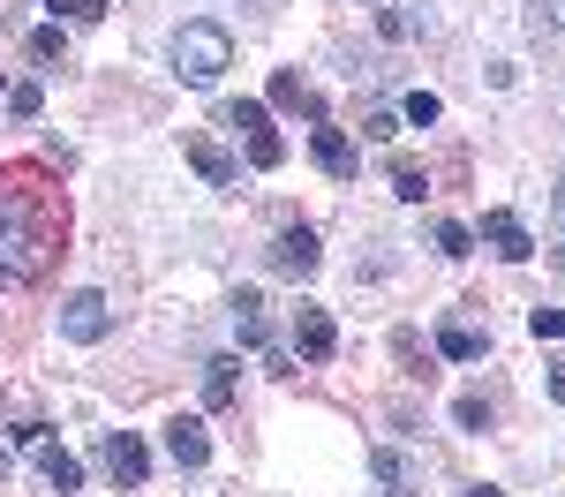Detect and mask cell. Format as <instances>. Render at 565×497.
Returning a JSON list of instances; mask_svg holds the SVG:
<instances>
[{"label": "cell", "mask_w": 565, "mask_h": 497, "mask_svg": "<svg viewBox=\"0 0 565 497\" xmlns=\"http://www.w3.org/2000/svg\"><path fill=\"white\" fill-rule=\"evenodd\" d=\"M53 249H61V212L39 204L23 174H8L0 181V287H31Z\"/></svg>", "instance_id": "1"}, {"label": "cell", "mask_w": 565, "mask_h": 497, "mask_svg": "<svg viewBox=\"0 0 565 497\" xmlns=\"http://www.w3.org/2000/svg\"><path fill=\"white\" fill-rule=\"evenodd\" d=\"M226 68H234V39H226L218 23H181V31H174V76H181V84L212 90Z\"/></svg>", "instance_id": "2"}, {"label": "cell", "mask_w": 565, "mask_h": 497, "mask_svg": "<svg viewBox=\"0 0 565 497\" xmlns=\"http://www.w3.org/2000/svg\"><path fill=\"white\" fill-rule=\"evenodd\" d=\"M106 332H114V302H106L98 287H84V294H68V302H61V339L90 347V339H106Z\"/></svg>", "instance_id": "3"}, {"label": "cell", "mask_w": 565, "mask_h": 497, "mask_svg": "<svg viewBox=\"0 0 565 497\" xmlns=\"http://www.w3.org/2000/svg\"><path fill=\"white\" fill-rule=\"evenodd\" d=\"M98 460H106V475H114L121 490H143V475H151V452H143L136 430H106V437H98Z\"/></svg>", "instance_id": "4"}, {"label": "cell", "mask_w": 565, "mask_h": 497, "mask_svg": "<svg viewBox=\"0 0 565 497\" xmlns=\"http://www.w3.org/2000/svg\"><path fill=\"white\" fill-rule=\"evenodd\" d=\"M317 264H324V249H317L309 226H287V234L271 241V271H279V279H309Z\"/></svg>", "instance_id": "5"}, {"label": "cell", "mask_w": 565, "mask_h": 497, "mask_svg": "<svg viewBox=\"0 0 565 497\" xmlns=\"http://www.w3.org/2000/svg\"><path fill=\"white\" fill-rule=\"evenodd\" d=\"M482 241H490L505 264H527V257H535V234H527L513 212H482Z\"/></svg>", "instance_id": "6"}, {"label": "cell", "mask_w": 565, "mask_h": 497, "mask_svg": "<svg viewBox=\"0 0 565 497\" xmlns=\"http://www.w3.org/2000/svg\"><path fill=\"white\" fill-rule=\"evenodd\" d=\"M309 151H317V166H324L332 181H354V174H362V151L348 143V129H324V121H317V136H309Z\"/></svg>", "instance_id": "7"}, {"label": "cell", "mask_w": 565, "mask_h": 497, "mask_svg": "<svg viewBox=\"0 0 565 497\" xmlns=\"http://www.w3.org/2000/svg\"><path fill=\"white\" fill-rule=\"evenodd\" d=\"M167 460H174V467H204V460H212V430H204L196 414H174V422H167Z\"/></svg>", "instance_id": "8"}, {"label": "cell", "mask_w": 565, "mask_h": 497, "mask_svg": "<svg viewBox=\"0 0 565 497\" xmlns=\"http://www.w3.org/2000/svg\"><path fill=\"white\" fill-rule=\"evenodd\" d=\"M181 159H189V166H196V174L212 181V188H234V181H242V166H234V159H226V151H218L212 136H181Z\"/></svg>", "instance_id": "9"}, {"label": "cell", "mask_w": 565, "mask_h": 497, "mask_svg": "<svg viewBox=\"0 0 565 497\" xmlns=\"http://www.w3.org/2000/svg\"><path fill=\"white\" fill-rule=\"evenodd\" d=\"M295 347H302L309 361H324L332 347H340V332H332V316L317 310V302H302V310H295Z\"/></svg>", "instance_id": "10"}, {"label": "cell", "mask_w": 565, "mask_h": 497, "mask_svg": "<svg viewBox=\"0 0 565 497\" xmlns=\"http://www.w3.org/2000/svg\"><path fill=\"white\" fill-rule=\"evenodd\" d=\"M271 106H287V114H302V121H324V98H317L295 68H279V76H271Z\"/></svg>", "instance_id": "11"}, {"label": "cell", "mask_w": 565, "mask_h": 497, "mask_svg": "<svg viewBox=\"0 0 565 497\" xmlns=\"http://www.w3.org/2000/svg\"><path fill=\"white\" fill-rule=\"evenodd\" d=\"M234 339H242V347H264V339H271V316H264V294H249V287L234 294Z\"/></svg>", "instance_id": "12"}, {"label": "cell", "mask_w": 565, "mask_h": 497, "mask_svg": "<svg viewBox=\"0 0 565 497\" xmlns=\"http://www.w3.org/2000/svg\"><path fill=\"white\" fill-rule=\"evenodd\" d=\"M39 467H45V483H53V490H84V460H76L68 445H53V437H45Z\"/></svg>", "instance_id": "13"}, {"label": "cell", "mask_w": 565, "mask_h": 497, "mask_svg": "<svg viewBox=\"0 0 565 497\" xmlns=\"http://www.w3.org/2000/svg\"><path fill=\"white\" fill-rule=\"evenodd\" d=\"M234 392H242V361L234 355L204 361V407H234Z\"/></svg>", "instance_id": "14"}, {"label": "cell", "mask_w": 565, "mask_h": 497, "mask_svg": "<svg viewBox=\"0 0 565 497\" xmlns=\"http://www.w3.org/2000/svg\"><path fill=\"white\" fill-rule=\"evenodd\" d=\"M370 475H377L385 490H415V460H407V452H392V445L370 452Z\"/></svg>", "instance_id": "15"}, {"label": "cell", "mask_w": 565, "mask_h": 497, "mask_svg": "<svg viewBox=\"0 0 565 497\" xmlns=\"http://www.w3.org/2000/svg\"><path fill=\"white\" fill-rule=\"evenodd\" d=\"M482 347H490V339H482L476 324H445V332H437V355L445 361H482Z\"/></svg>", "instance_id": "16"}, {"label": "cell", "mask_w": 565, "mask_h": 497, "mask_svg": "<svg viewBox=\"0 0 565 497\" xmlns=\"http://www.w3.org/2000/svg\"><path fill=\"white\" fill-rule=\"evenodd\" d=\"M218 129H242V136H264V129H271V114H264L257 98H226V106H218Z\"/></svg>", "instance_id": "17"}, {"label": "cell", "mask_w": 565, "mask_h": 497, "mask_svg": "<svg viewBox=\"0 0 565 497\" xmlns=\"http://www.w3.org/2000/svg\"><path fill=\"white\" fill-rule=\"evenodd\" d=\"M392 196H399V204H423V196H430V174H423L415 159H392Z\"/></svg>", "instance_id": "18"}, {"label": "cell", "mask_w": 565, "mask_h": 497, "mask_svg": "<svg viewBox=\"0 0 565 497\" xmlns=\"http://www.w3.org/2000/svg\"><path fill=\"white\" fill-rule=\"evenodd\" d=\"M31 61H39V68H61V61H68V39H61V23L31 31Z\"/></svg>", "instance_id": "19"}, {"label": "cell", "mask_w": 565, "mask_h": 497, "mask_svg": "<svg viewBox=\"0 0 565 497\" xmlns=\"http://www.w3.org/2000/svg\"><path fill=\"white\" fill-rule=\"evenodd\" d=\"M527 31H535V39H558L565 31V0H527Z\"/></svg>", "instance_id": "20"}, {"label": "cell", "mask_w": 565, "mask_h": 497, "mask_svg": "<svg viewBox=\"0 0 565 497\" xmlns=\"http://www.w3.org/2000/svg\"><path fill=\"white\" fill-rule=\"evenodd\" d=\"M377 31H385V39H415V31H423V15H415V8H399V0H392L385 15H377Z\"/></svg>", "instance_id": "21"}, {"label": "cell", "mask_w": 565, "mask_h": 497, "mask_svg": "<svg viewBox=\"0 0 565 497\" xmlns=\"http://www.w3.org/2000/svg\"><path fill=\"white\" fill-rule=\"evenodd\" d=\"M39 106H45L39 84H15V90H8V114H15V121H39Z\"/></svg>", "instance_id": "22"}, {"label": "cell", "mask_w": 565, "mask_h": 497, "mask_svg": "<svg viewBox=\"0 0 565 497\" xmlns=\"http://www.w3.org/2000/svg\"><path fill=\"white\" fill-rule=\"evenodd\" d=\"M437 249H445V257H468V249H476V234H468L460 219H445V226H437Z\"/></svg>", "instance_id": "23"}, {"label": "cell", "mask_w": 565, "mask_h": 497, "mask_svg": "<svg viewBox=\"0 0 565 497\" xmlns=\"http://www.w3.org/2000/svg\"><path fill=\"white\" fill-rule=\"evenodd\" d=\"M399 114H407L415 129H430V121H437V114H445V106H437L430 90H407V106H399Z\"/></svg>", "instance_id": "24"}, {"label": "cell", "mask_w": 565, "mask_h": 497, "mask_svg": "<svg viewBox=\"0 0 565 497\" xmlns=\"http://www.w3.org/2000/svg\"><path fill=\"white\" fill-rule=\"evenodd\" d=\"M45 8H53V15H76V23H98L114 0H45Z\"/></svg>", "instance_id": "25"}, {"label": "cell", "mask_w": 565, "mask_h": 497, "mask_svg": "<svg viewBox=\"0 0 565 497\" xmlns=\"http://www.w3.org/2000/svg\"><path fill=\"white\" fill-rule=\"evenodd\" d=\"M249 159H257V166H279V159H287V143H279V129L249 136Z\"/></svg>", "instance_id": "26"}, {"label": "cell", "mask_w": 565, "mask_h": 497, "mask_svg": "<svg viewBox=\"0 0 565 497\" xmlns=\"http://www.w3.org/2000/svg\"><path fill=\"white\" fill-rule=\"evenodd\" d=\"M527 332L535 339H565V310H527Z\"/></svg>", "instance_id": "27"}, {"label": "cell", "mask_w": 565, "mask_h": 497, "mask_svg": "<svg viewBox=\"0 0 565 497\" xmlns=\"http://www.w3.org/2000/svg\"><path fill=\"white\" fill-rule=\"evenodd\" d=\"M452 422H460V430H490V407H482V400H460V407H452Z\"/></svg>", "instance_id": "28"}, {"label": "cell", "mask_w": 565, "mask_h": 497, "mask_svg": "<svg viewBox=\"0 0 565 497\" xmlns=\"http://www.w3.org/2000/svg\"><path fill=\"white\" fill-rule=\"evenodd\" d=\"M551 219H558V234H565V174H558V196H551Z\"/></svg>", "instance_id": "29"}, {"label": "cell", "mask_w": 565, "mask_h": 497, "mask_svg": "<svg viewBox=\"0 0 565 497\" xmlns=\"http://www.w3.org/2000/svg\"><path fill=\"white\" fill-rule=\"evenodd\" d=\"M551 400H565V361H558V369H551Z\"/></svg>", "instance_id": "30"}, {"label": "cell", "mask_w": 565, "mask_h": 497, "mask_svg": "<svg viewBox=\"0 0 565 497\" xmlns=\"http://www.w3.org/2000/svg\"><path fill=\"white\" fill-rule=\"evenodd\" d=\"M460 497H505V490H498V483H476V490H460Z\"/></svg>", "instance_id": "31"}]
</instances>
